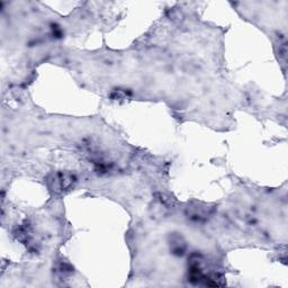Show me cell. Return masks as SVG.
<instances>
[{"mask_svg": "<svg viewBox=\"0 0 288 288\" xmlns=\"http://www.w3.org/2000/svg\"><path fill=\"white\" fill-rule=\"evenodd\" d=\"M170 248H171V251H172L173 255L183 256L185 253V250H186V242L182 238V236L174 235L172 240H171Z\"/></svg>", "mask_w": 288, "mask_h": 288, "instance_id": "2", "label": "cell"}, {"mask_svg": "<svg viewBox=\"0 0 288 288\" xmlns=\"http://www.w3.org/2000/svg\"><path fill=\"white\" fill-rule=\"evenodd\" d=\"M76 183V178L73 174L68 172H59L53 174V177L49 180V186L51 190L54 193H63V191L69 190Z\"/></svg>", "mask_w": 288, "mask_h": 288, "instance_id": "1", "label": "cell"}]
</instances>
